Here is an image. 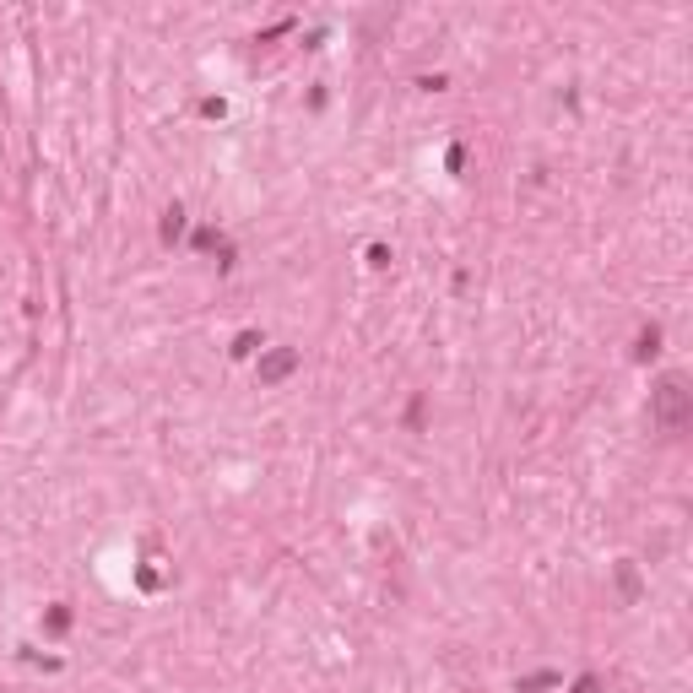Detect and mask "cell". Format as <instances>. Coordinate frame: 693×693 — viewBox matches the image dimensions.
<instances>
[{
  "label": "cell",
  "mask_w": 693,
  "mask_h": 693,
  "mask_svg": "<svg viewBox=\"0 0 693 693\" xmlns=\"http://www.w3.org/2000/svg\"><path fill=\"white\" fill-rule=\"evenodd\" d=\"M661 417H666V423H683V385H677V379H666V385H661Z\"/></svg>",
  "instance_id": "1"
}]
</instances>
